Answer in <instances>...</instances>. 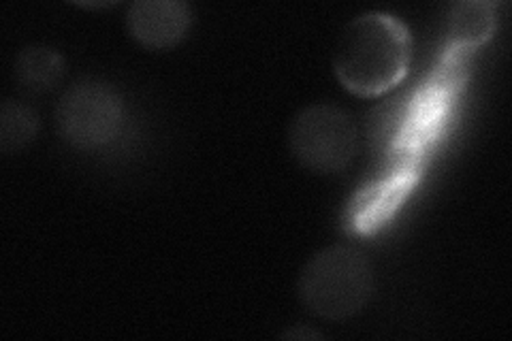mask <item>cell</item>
Instances as JSON below:
<instances>
[{"instance_id":"30bf717a","label":"cell","mask_w":512,"mask_h":341,"mask_svg":"<svg viewBox=\"0 0 512 341\" xmlns=\"http://www.w3.org/2000/svg\"><path fill=\"white\" fill-rule=\"evenodd\" d=\"M39 131L37 113L30 107L7 99L0 109V150L13 154L24 150L28 143L35 141Z\"/></svg>"},{"instance_id":"6da1fadb","label":"cell","mask_w":512,"mask_h":341,"mask_svg":"<svg viewBox=\"0 0 512 341\" xmlns=\"http://www.w3.org/2000/svg\"><path fill=\"white\" fill-rule=\"evenodd\" d=\"M470 52L444 50L438 67L404 105L389 107L376 120V141L384 145L387 171H421L427 152L444 131L448 113L470 73ZM423 173V171H421Z\"/></svg>"},{"instance_id":"8992f818","label":"cell","mask_w":512,"mask_h":341,"mask_svg":"<svg viewBox=\"0 0 512 341\" xmlns=\"http://www.w3.org/2000/svg\"><path fill=\"white\" fill-rule=\"evenodd\" d=\"M192 9L180 0H137L126 11V28L141 47L171 50L190 30Z\"/></svg>"},{"instance_id":"277c9868","label":"cell","mask_w":512,"mask_h":341,"mask_svg":"<svg viewBox=\"0 0 512 341\" xmlns=\"http://www.w3.org/2000/svg\"><path fill=\"white\" fill-rule=\"evenodd\" d=\"M357 126L348 113L329 103L301 109L288 128V148L303 169L340 173L357 154Z\"/></svg>"},{"instance_id":"ba28073f","label":"cell","mask_w":512,"mask_h":341,"mask_svg":"<svg viewBox=\"0 0 512 341\" xmlns=\"http://www.w3.org/2000/svg\"><path fill=\"white\" fill-rule=\"evenodd\" d=\"M498 26V5L485 0H461L448 11L444 50L474 54Z\"/></svg>"},{"instance_id":"52a82bcc","label":"cell","mask_w":512,"mask_h":341,"mask_svg":"<svg viewBox=\"0 0 512 341\" xmlns=\"http://www.w3.org/2000/svg\"><path fill=\"white\" fill-rule=\"evenodd\" d=\"M421 180V171L393 169L384 173L378 182L367 184L357 192L350 203V226L352 231L370 235L387 224L395 211L404 205L410 192Z\"/></svg>"},{"instance_id":"5b68a950","label":"cell","mask_w":512,"mask_h":341,"mask_svg":"<svg viewBox=\"0 0 512 341\" xmlns=\"http://www.w3.org/2000/svg\"><path fill=\"white\" fill-rule=\"evenodd\" d=\"M122 113V101L114 88L84 79L62 94L56 120L62 137L75 148L94 150L120 133Z\"/></svg>"},{"instance_id":"7a4b0ae2","label":"cell","mask_w":512,"mask_h":341,"mask_svg":"<svg viewBox=\"0 0 512 341\" xmlns=\"http://www.w3.org/2000/svg\"><path fill=\"white\" fill-rule=\"evenodd\" d=\"M410 32L389 13H363L348 22L335 45L333 71L357 96H378L408 73Z\"/></svg>"},{"instance_id":"3957f363","label":"cell","mask_w":512,"mask_h":341,"mask_svg":"<svg viewBox=\"0 0 512 341\" xmlns=\"http://www.w3.org/2000/svg\"><path fill=\"white\" fill-rule=\"evenodd\" d=\"M372 292L370 263L348 246H331L314 254L297 282L301 305L325 320H346L359 314L372 299Z\"/></svg>"},{"instance_id":"9c48e42d","label":"cell","mask_w":512,"mask_h":341,"mask_svg":"<svg viewBox=\"0 0 512 341\" xmlns=\"http://www.w3.org/2000/svg\"><path fill=\"white\" fill-rule=\"evenodd\" d=\"M64 75L62 56L47 45H30L15 60V79L28 92H50Z\"/></svg>"}]
</instances>
